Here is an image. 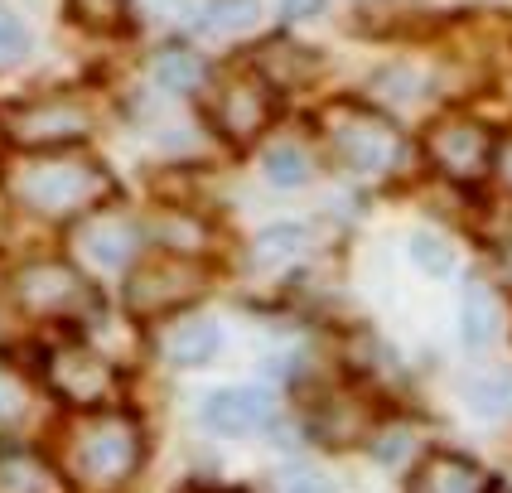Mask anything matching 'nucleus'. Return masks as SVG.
Wrapping results in <instances>:
<instances>
[{"label":"nucleus","mask_w":512,"mask_h":493,"mask_svg":"<svg viewBox=\"0 0 512 493\" xmlns=\"http://www.w3.org/2000/svg\"><path fill=\"white\" fill-rule=\"evenodd\" d=\"M285 493H334V484L324 474H295V479H285Z\"/></svg>","instance_id":"nucleus-25"},{"label":"nucleus","mask_w":512,"mask_h":493,"mask_svg":"<svg viewBox=\"0 0 512 493\" xmlns=\"http://www.w3.org/2000/svg\"><path fill=\"white\" fill-rule=\"evenodd\" d=\"M141 464V426L121 411H97L73 435V474L87 484H121Z\"/></svg>","instance_id":"nucleus-3"},{"label":"nucleus","mask_w":512,"mask_h":493,"mask_svg":"<svg viewBox=\"0 0 512 493\" xmlns=\"http://www.w3.org/2000/svg\"><path fill=\"white\" fill-rule=\"evenodd\" d=\"M15 295L34 315H78L92 300L87 281L73 266H63V261H34V266H25L15 276Z\"/></svg>","instance_id":"nucleus-9"},{"label":"nucleus","mask_w":512,"mask_h":493,"mask_svg":"<svg viewBox=\"0 0 512 493\" xmlns=\"http://www.w3.org/2000/svg\"><path fill=\"white\" fill-rule=\"evenodd\" d=\"M218 348H223V334H218L213 324H199V319L174 324L170 339H165V353H170V363H179V368H203V363H213Z\"/></svg>","instance_id":"nucleus-14"},{"label":"nucleus","mask_w":512,"mask_h":493,"mask_svg":"<svg viewBox=\"0 0 512 493\" xmlns=\"http://www.w3.org/2000/svg\"><path fill=\"white\" fill-rule=\"evenodd\" d=\"M488 266H493V281L512 290V223L488 237Z\"/></svg>","instance_id":"nucleus-23"},{"label":"nucleus","mask_w":512,"mask_h":493,"mask_svg":"<svg viewBox=\"0 0 512 493\" xmlns=\"http://www.w3.org/2000/svg\"><path fill=\"white\" fill-rule=\"evenodd\" d=\"M426 155L440 165V170L450 174V179H484L493 170V155H498V145L488 136L479 121H464V116H445V121H435L426 136Z\"/></svg>","instance_id":"nucleus-7"},{"label":"nucleus","mask_w":512,"mask_h":493,"mask_svg":"<svg viewBox=\"0 0 512 493\" xmlns=\"http://www.w3.org/2000/svg\"><path fill=\"white\" fill-rule=\"evenodd\" d=\"M305 242V228H290V223H281V228H266L261 237H256V261H281V257H295V247Z\"/></svg>","instance_id":"nucleus-21"},{"label":"nucleus","mask_w":512,"mask_h":493,"mask_svg":"<svg viewBox=\"0 0 512 493\" xmlns=\"http://www.w3.org/2000/svg\"><path fill=\"white\" fill-rule=\"evenodd\" d=\"M324 126H329L324 136H329L334 160L353 174H387L397 170V160L406 155V141H401L397 126L363 102H334Z\"/></svg>","instance_id":"nucleus-2"},{"label":"nucleus","mask_w":512,"mask_h":493,"mask_svg":"<svg viewBox=\"0 0 512 493\" xmlns=\"http://www.w3.org/2000/svg\"><path fill=\"white\" fill-rule=\"evenodd\" d=\"M102 194H107V170L78 155H63V150H44L10 174V199L44 218L87 213L102 203Z\"/></svg>","instance_id":"nucleus-1"},{"label":"nucleus","mask_w":512,"mask_h":493,"mask_svg":"<svg viewBox=\"0 0 512 493\" xmlns=\"http://www.w3.org/2000/svg\"><path fill=\"white\" fill-rule=\"evenodd\" d=\"M83 247L87 257L102 261V266H121L136 252V223H126L116 213H92L83 223Z\"/></svg>","instance_id":"nucleus-13"},{"label":"nucleus","mask_w":512,"mask_h":493,"mask_svg":"<svg viewBox=\"0 0 512 493\" xmlns=\"http://www.w3.org/2000/svg\"><path fill=\"white\" fill-rule=\"evenodd\" d=\"M203 58L194 54V49H165V54L155 58V83L170 87V92H194V87L203 83Z\"/></svg>","instance_id":"nucleus-16"},{"label":"nucleus","mask_w":512,"mask_h":493,"mask_svg":"<svg viewBox=\"0 0 512 493\" xmlns=\"http://www.w3.org/2000/svg\"><path fill=\"white\" fill-rule=\"evenodd\" d=\"M464 402L474 416H488V421H498V416H512V373H479L464 382Z\"/></svg>","instance_id":"nucleus-15"},{"label":"nucleus","mask_w":512,"mask_h":493,"mask_svg":"<svg viewBox=\"0 0 512 493\" xmlns=\"http://www.w3.org/2000/svg\"><path fill=\"white\" fill-rule=\"evenodd\" d=\"M68 10H73L78 25L97 29V34H121V29H131V5H126V0H68Z\"/></svg>","instance_id":"nucleus-19"},{"label":"nucleus","mask_w":512,"mask_h":493,"mask_svg":"<svg viewBox=\"0 0 512 493\" xmlns=\"http://www.w3.org/2000/svg\"><path fill=\"white\" fill-rule=\"evenodd\" d=\"M261 170H266V179H271L276 189H300V184H310L314 179L310 155H305L300 145H276V150H266Z\"/></svg>","instance_id":"nucleus-17"},{"label":"nucleus","mask_w":512,"mask_h":493,"mask_svg":"<svg viewBox=\"0 0 512 493\" xmlns=\"http://www.w3.org/2000/svg\"><path fill=\"white\" fill-rule=\"evenodd\" d=\"M252 20H256V0H199V10H194V25L213 29V34L247 29Z\"/></svg>","instance_id":"nucleus-18"},{"label":"nucleus","mask_w":512,"mask_h":493,"mask_svg":"<svg viewBox=\"0 0 512 493\" xmlns=\"http://www.w3.org/2000/svg\"><path fill=\"white\" fill-rule=\"evenodd\" d=\"M203 281H208V271H203L194 257L165 252V257L145 261L141 271L131 276V290H126V295H131V310H136V315H174L179 305L199 300Z\"/></svg>","instance_id":"nucleus-4"},{"label":"nucleus","mask_w":512,"mask_h":493,"mask_svg":"<svg viewBox=\"0 0 512 493\" xmlns=\"http://www.w3.org/2000/svg\"><path fill=\"white\" fill-rule=\"evenodd\" d=\"M25 49H29L25 20H20L15 10H5V5H0V63H15Z\"/></svg>","instance_id":"nucleus-22"},{"label":"nucleus","mask_w":512,"mask_h":493,"mask_svg":"<svg viewBox=\"0 0 512 493\" xmlns=\"http://www.w3.org/2000/svg\"><path fill=\"white\" fill-rule=\"evenodd\" d=\"M281 10L290 20H314V15L324 10V0H281Z\"/></svg>","instance_id":"nucleus-26"},{"label":"nucleus","mask_w":512,"mask_h":493,"mask_svg":"<svg viewBox=\"0 0 512 493\" xmlns=\"http://www.w3.org/2000/svg\"><path fill=\"white\" fill-rule=\"evenodd\" d=\"M406 493H493V474L469 455L435 450L416 464V474L406 479Z\"/></svg>","instance_id":"nucleus-11"},{"label":"nucleus","mask_w":512,"mask_h":493,"mask_svg":"<svg viewBox=\"0 0 512 493\" xmlns=\"http://www.w3.org/2000/svg\"><path fill=\"white\" fill-rule=\"evenodd\" d=\"M203 493H232V489H203Z\"/></svg>","instance_id":"nucleus-27"},{"label":"nucleus","mask_w":512,"mask_h":493,"mask_svg":"<svg viewBox=\"0 0 512 493\" xmlns=\"http://www.w3.org/2000/svg\"><path fill=\"white\" fill-rule=\"evenodd\" d=\"M49 387L68 406H83V411H102L116 397V368L107 358H97L83 344H63L49 358Z\"/></svg>","instance_id":"nucleus-6"},{"label":"nucleus","mask_w":512,"mask_h":493,"mask_svg":"<svg viewBox=\"0 0 512 493\" xmlns=\"http://www.w3.org/2000/svg\"><path fill=\"white\" fill-rule=\"evenodd\" d=\"M271 411H276V402L266 392H256V387H218V392L203 397L199 421L218 435H247L256 426H266Z\"/></svg>","instance_id":"nucleus-10"},{"label":"nucleus","mask_w":512,"mask_h":493,"mask_svg":"<svg viewBox=\"0 0 512 493\" xmlns=\"http://www.w3.org/2000/svg\"><path fill=\"white\" fill-rule=\"evenodd\" d=\"M5 126H10L15 141L34 145V150H63L68 141H83L87 131H92V112H87L78 97L54 92V97H39V102L10 107Z\"/></svg>","instance_id":"nucleus-5"},{"label":"nucleus","mask_w":512,"mask_h":493,"mask_svg":"<svg viewBox=\"0 0 512 493\" xmlns=\"http://www.w3.org/2000/svg\"><path fill=\"white\" fill-rule=\"evenodd\" d=\"M498 295L488 286L484 276H474L464 295H459V334H464V344L469 348H488L498 339Z\"/></svg>","instance_id":"nucleus-12"},{"label":"nucleus","mask_w":512,"mask_h":493,"mask_svg":"<svg viewBox=\"0 0 512 493\" xmlns=\"http://www.w3.org/2000/svg\"><path fill=\"white\" fill-rule=\"evenodd\" d=\"M276 116V92L266 83V73H242V78H228L218 102H213V126L232 136V141H252L271 126Z\"/></svg>","instance_id":"nucleus-8"},{"label":"nucleus","mask_w":512,"mask_h":493,"mask_svg":"<svg viewBox=\"0 0 512 493\" xmlns=\"http://www.w3.org/2000/svg\"><path fill=\"white\" fill-rule=\"evenodd\" d=\"M406 247H411V261H416L426 276H450V271H455V252H450V242H445L440 232H426V228L411 232Z\"/></svg>","instance_id":"nucleus-20"},{"label":"nucleus","mask_w":512,"mask_h":493,"mask_svg":"<svg viewBox=\"0 0 512 493\" xmlns=\"http://www.w3.org/2000/svg\"><path fill=\"white\" fill-rule=\"evenodd\" d=\"M20 406H25V392H20V382L0 368V421H10V416H20Z\"/></svg>","instance_id":"nucleus-24"}]
</instances>
